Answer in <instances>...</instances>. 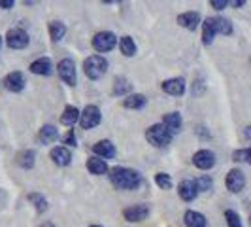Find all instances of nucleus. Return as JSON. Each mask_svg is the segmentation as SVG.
I'll list each match as a JSON object with an SVG mask.
<instances>
[{
	"mask_svg": "<svg viewBox=\"0 0 251 227\" xmlns=\"http://www.w3.org/2000/svg\"><path fill=\"white\" fill-rule=\"evenodd\" d=\"M108 176L115 188L123 189V191H132L142 184V174L134 169H128V167H113V169H110Z\"/></svg>",
	"mask_w": 251,
	"mask_h": 227,
	"instance_id": "1",
	"label": "nucleus"
},
{
	"mask_svg": "<svg viewBox=\"0 0 251 227\" xmlns=\"http://www.w3.org/2000/svg\"><path fill=\"white\" fill-rule=\"evenodd\" d=\"M146 139L151 146L155 148H166L172 142V133L163 125V123H155V125L148 127L146 131Z\"/></svg>",
	"mask_w": 251,
	"mask_h": 227,
	"instance_id": "2",
	"label": "nucleus"
},
{
	"mask_svg": "<svg viewBox=\"0 0 251 227\" xmlns=\"http://www.w3.org/2000/svg\"><path fill=\"white\" fill-rule=\"evenodd\" d=\"M83 70L89 80H100L108 72V61L100 55H91L83 61Z\"/></svg>",
	"mask_w": 251,
	"mask_h": 227,
	"instance_id": "3",
	"label": "nucleus"
},
{
	"mask_svg": "<svg viewBox=\"0 0 251 227\" xmlns=\"http://www.w3.org/2000/svg\"><path fill=\"white\" fill-rule=\"evenodd\" d=\"M117 44V36L113 34L112 30H100L93 36V48L99 53H108L112 51Z\"/></svg>",
	"mask_w": 251,
	"mask_h": 227,
	"instance_id": "4",
	"label": "nucleus"
},
{
	"mask_svg": "<svg viewBox=\"0 0 251 227\" xmlns=\"http://www.w3.org/2000/svg\"><path fill=\"white\" fill-rule=\"evenodd\" d=\"M100 119H102L100 108L95 106V104H87L83 108L81 115H79V125H81V129H95V127L100 123Z\"/></svg>",
	"mask_w": 251,
	"mask_h": 227,
	"instance_id": "5",
	"label": "nucleus"
},
{
	"mask_svg": "<svg viewBox=\"0 0 251 227\" xmlns=\"http://www.w3.org/2000/svg\"><path fill=\"white\" fill-rule=\"evenodd\" d=\"M28 42H30V38L23 28H10L6 34V44L12 50H23L28 46Z\"/></svg>",
	"mask_w": 251,
	"mask_h": 227,
	"instance_id": "6",
	"label": "nucleus"
},
{
	"mask_svg": "<svg viewBox=\"0 0 251 227\" xmlns=\"http://www.w3.org/2000/svg\"><path fill=\"white\" fill-rule=\"evenodd\" d=\"M150 216V204H132V206H126L123 210V218L130 224H138V222H144L146 218Z\"/></svg>",
	"mask_w": 251,
	"mask_h": 227,
	"instance_id": "7",
	"label": "nucleus"
},
{
	"mask_svg": "<svg viewBox=\"0 0 251 227\" xmlns=\"http://www.w3.org/2000/svg\"><path fill=\"white\" fill-rule=\"evenodd\" d=\"M59 78L63 80L66 85H75V82H77V76H75V63L72 59H63V61H59Z\"/></svg>",
	"mask_w": 251,
	"mask_h": 227,
	"instance_id": "8",
	"label": "nucleus"
},
{
	"mask_svg": "<svg viewBox=\"0 0 251 227\" xmlns=\"http://www.w3.org/2000/svg\"><path fill=\"white\" fill-rule=\"evenodd\" d=\"M225 184L230 193H240L242 189L246 188V174L240 169H230L228 174H226Z\"/></svg>",
	"mask_w": 251,
	"mask_h": 227,
	"instance_id": "9",
	"label": "nucleus"
},
{
	"mask_svg": "<svg viewBox=\"0 0 251 227\" xmlns=\"http://www.w3.org/2000/svg\"><path fill=\"white\" fill-rule=\"evenodd\" d=\"M215 153L212 150H199L193 155V165L201 170H210L215 165Z\"/></svg>",
	"mask_w": 251,
	"mask_h": 227,
	"instance_id": "10",
	"label": "nucleus"
},
{
	"mask_svg": "<svg viewBox=\"0 0 251 227\" xmlns=\"http://www.w3.org/2000/svg\"><path fill=\"white\" fill-rule=\"evenodd\" d=\"M4 87L8 89L10 93H21L23 89H25V76L21 74V72H10V74L4 78Z\"/></svg>",
	"mask_w": 251,
	"mask_h": 227,
	"instance_id": "11",
	"label": "nucleus"
},
{
	"mask_svg": "<svg viewBox=\"0 0 251 227\" xmlns=\"http://www.w3.org/2000/svg\"><path fill=\"white\" fill-rule=\"evenodd\" d=\"M51 161L59 167H68L72 163V151L68 150L66 146H55L53 150L50 151Z\"/></svg>",
	"mask_w": 251,
	"mask_h": 227,
	"instance_id": "12",
	"label": "nucleus"
},
{
	"mask_svg": "<svg viewBox=\"0 0 251 227\" xmlns=\"http://www.w3.org/2000/svg\"><path fill=\"white\" fill-rule=\"evenodd\" d=\"M161 87L164 93H168L172 97H179L185 93V80L183 78H170V80H164Z\"/></svg>",
	"mask_w": 251,
	"mask_h": 227,
	"instance_id": "13",
	"label": "nucleus"
},
{
	"mask_svg": "<svg viewBox=\"0 0 251 227\" xmlns=\"http://www.w3.org/2000/svg\"><path fill=\"white\" fill-rule=\"evenodd\" d=\"M177 25L187 28V30H197L201 25V13L199 12H185L177 15Z\"/></svg>",
	"mask_w": 251,
	"mask_h": 227,
	"instance_id": "14",
	"label": "nucleus"
},
{
	"mask_svg": "<svg viewBox=\"0 0 251 227\" xmlns=\"http://www.w3.org/2000/svg\"><path fill=\"white\" fill-rule=\"evenodd\" d=\"M93 151H95L97 157H100L104 161L115 157V146H113L112 140H100V142H97V144L93 146Z\"/></svg>",
	"mask_w": 251,
	"mask_h": 227,
	"instance_id": "15",
	"label": "nucleus"
},
{
	"mask_svg": "<svg viewBox=\"0 0 251 227\" xmlns=\"http://www.w3.org/2000/svg\"><path fill=\"white\" fill-rule=\"evenodd\" d=\"M28 70L32 74H38V76H50L53 72V63H51L50 57H40V59L30 63Z\"/></svg>",
	"mask_w": 251,
	"mask_h": 227,
	"instance_id": "16",
	"label": "nucleus"
},
{
	"mask_svg": "<svg viewBox=\"0 0 251 227\" xmlns=\"http://www.w3.org/2000/svg\"><path fill=\"white\" fill-rule=\"evenodd\" d=\"M177 193H179V197H181L183 201L191 202L197 199L199 189H197L193 180H183V182H179V186H177Z\"/></svg>",
	"mask_w": 251,
	"mask_h": 227,
	"instance_id": "17",
	"label": "nucleus"
},
{
	"mask_svg": "<svg viewBox=\"0 0 251 227\" xmlns=\"http://www.w3.org/2000/svg\"><path fill=\"white\" fill-rule=\"evenodd\" d=\"M85 167H87V170L91 174H95V176H104V174H108L110 172V169H108V165L104 159L100 157H89L87 161H85Z\"/></svg>",
	"mask_w": 251,
	"mask_h": 227,
	"instance_id": "18",
	"label": "nucleus"
},
{
	"mask_svg": "<svg viewBox=\"0 0 251 227\" xmlns=\"http://www.w3.org/2000/svg\"><path fill=\"white\" fill-rule=\"evenodd\" d=\"M215 34H217L215 17H206L204 23H202V44H204V46H210V44L214 42Z\"/></svg>",
	"mask_w": 251,
	"mask_h": 227,
	"instance_id": "19",
	"label": "nucleus"
},
{
	"mask_svg": "<svg viewBox=\"0 0 251 227\" xmlns=\"http://www.w3.org/2000/svg\"><path fill=\"white\" fill-rule=\"evenodd\" d=\"M170 133H172V137L176 135V133H179L181 131V125H183V119H181V115L177 112H170V114H166L163 117V121H161Z\"/></svg>",
	"mask_w": 251,
	"mask_h": 227,
	"instance_id": "20",
	"label": "nucleus"
},
{
	"mask_svg": "<svg viewBox=\"0 0 251 227\" xmlns=\"http://www.w3.org/2000/svg\"><path fill=\"white\" fill-rule=\"evenodd\" d=\"M183 224L185 227H206L208 222H206V216L202 212H197V210H187L183 214Z\"/></svg>",
	"mask_w": 251,
	"mask_h": 227,
	"instance_id": "21",
	"label": "nucleus"
},
{
	"mask_svg": "<svg viewBox=\"0 0 251 227\" xmlns=\"http://www.w3.org/2000/svg\"><path fill=\"white\" fill-rule=\"evenodd\" d=\"M130 91H132V84L123 78V76H119V78H115V82H113V87H112V93L115 97H123V95H130Z\"/></svg>",
	"mask_w": 251,
	"mask_h": 227,
	"instance_id": "22",
	"label": "nucleus"
},
{
	"mask_svg": "<svg viewBox=\"0 0 251 227\" xmlns=\"http://www.w3.org/2000/svg\"><path fill=\"white\" fill-rule=\"evenodd\" d=\"M146 102H148V99L142 93H130L128 97L123 99V106L128 108V110H140V108L146 106Z\"/></svg>",
	"mask_w": 251,
	"mask_h": 227,
	"instance_id": "23",
	"label": "nucleus"
},
{
	"mask_svg": "<svg viewBox=\"0 0 251 227\" xmlns=\"http://www.w3.org/2000/svg\"><path fill=\"white\" fill-rule=\"evenodd\" d=\"M79 115L81 112L75 108V106H66L61 115V123L66 127H74L75 123H79Z\"/></svg>",
	"mask_w": 251,
	"mask_h": 227,
	"instance_id": "24",
	"label": "nucleus"
},
{
	"mask_svg": "<svg viewBox=\"0 0 251 227\" xmlns=\"http://www.w3.org/2000/svg\"><path fill=\"white\" fill-rule=\"evenodd\" d=\"M40 140L44 142V144H51V142H55V140L59 139V129L55 125H44L42 129H40Z\"/></svg>",
	"mask_w": 251,
	"mask_h": 227,
	"instance_id": "25",
	"label": "nucleus"
},
{
	"mask_svg": "<svg viewBox=\"0 0 251 227\" xmlns=\"http://www.w3.org/2000/svg\"><path fill=\"white\" fill-rule=\"evenodd\" d=\"M36 163V151L34 150H23L17 155V165L21 169H32Z\"/></svg>",
	"mask_w": 251,
	"mask_h": 227,
	"instance_id": "26",
	"label": "nucleus"
},
{
	"mask_svg": "<svg viewBox=\"0 0 251 227\" xmlns=\"http://www.w3.org/2000/svg\"><path fill=\"white\" fill-rule=\"evenodd\" d=\"M119 50H121V53H123L125 57H134L138 48H136L134 40L130 36H121L119 38Z\"/></svg>",
	"mask_w": 251,
	"mask_h": 227,
	"instance_id": "27",
	"label": "nucleus"
},
{
	"mask_svg": "<svg viewBox=\"0 0 251 227\" xmlns=\"http://www.w3.org/2000/svg\"><path fill=\"white\" fill-rule=\"evenodd\" d=\"M26 199H28V202L34 204V208H36L38 214H42V212L48 210V199H46L42 193H28Z\"/></svg>",
	"mask_w": 251,
	"mask_h": 227,
	"instance_id": "28",
	"label": "nucleus"
},
{
	"mask_svg": "<svg viewBox=\"0 0 251 227\" xmlns=\"http://www.w3.org/2000/svg\"><path fill=\"white\" fill-rule=\"evenodd\" d=\"M66 34V27L61 21H51L50 23V36L53 42H61Z\"/></svg>",
	"mask_w": 251,
	"mask_h": 227,
	"instance_id": "29",
	"label": "nucleus"
},
{
	"mask_svg": "<svg viewBox=\"0 0 251 227\" xmlns=\"http://www.w3.org/2000/svg\"><path fill=\"white\" fill-rule=\"evenodd\" d=\"M215 28H217V34H232V23L226 19V17H215Z\"/></svg>",
	"mask_w": 251,
	"mask_h": 227,
	"instance_id": "30",
	"label": "nucleus"
},
{
	"mask_svg": "<svg viewBox=\"0 0 251 227\" xmlns=\"http://www.w3.org/2000/svg\"><path fill=\"white\" fill-rule=\"evenodd\" d=\"M193 182H195V186L199 189V193H201V191L206 193V191H210V189L214 188V180L210 176H206V174H204V176H199L197 180H193Z\"/></svg>",
	"mask_w": 251,
	"mask_h": 227,
	"instance_id": "31",
	"label": "nucleus"
},
{
	"mask_svg": "<svg viewBox=\"0 0 251 227\" xmlns=\"http://www.w3.org/2000/svg\"><path fill=\"white\" fill-rule=\"evenodd\" d=\"M155 184L161 189H170L172 188V178H170V174H166V172H157L155 174Z\"/></svg>",
	"mask_w": 251,
	"mask_h": 227,
	"instance_id": "32",
	"label": "nucleus"
},
{
	"mask_svg": "<svg viewBox=\"0 0 251 227\" xmlns=\"http://www.w3.org/2000/svg\"><path fill=\"white\" fill-rule=\"evenodd\" d=\"M225 220L228 227H244L242 226V220H240L238 212L234 210H225Z\"/></svg>",
	"mask_w": 251,
	"mask_h": 227,
	"instance_id": "33",
	"label": "nucleus"
},
{
	"mask_svg": "<svg viewBox=\"0 0 251 227\" xmlns=\"http://www.w3.org/2000/svg\"><path fill=\"white\" fill-rule=\"evenodd\" d=\"M204 89H206V85H204V78H202V74H199V78L193 82V95L199 97V95L204 93Z\"/></svg>",
	"mask_w": 251,
	"mask_h": 227,
	"instance_id": "34",
	"label": "nucleus"
},
{
	"mask_svg": "<svg viewBox=\"0 0 251 227\" xmlns=\"http://www.w3.org/2000/svg\"><path fill=\"white\" fill-rule=\"evenodd\" d=\"M63 142L66 144V148H68V146H70V148H72V146H74V148L77 146V139H75V135H74V129H70V131L64 135Z\"/></svg>",
	"mask_w": 251,
	"mask_h": 227,
	"instance_id": "35",
	"label": "nucleus"
},
{
	"mask_svg": "<svg viewBox=\"0 0 251 227\" xmlns=\"http://www.w3.org/2000/svg\"><path fill=\"white\" fill-rule=\"evenodd\" d=\"M248 153L250 150L248 148H242V150H236L232 153V161H236V163H242V161H248Z\"/></svg>",
	"mask_w": 251,
	"mask_h": 227,
	"instance_id": "36",
	"label": "nucleus"
},
{
	"mask_svg": "<svg viewBox=\"0 0 251 227\" xmlns=\"http://www.w3.org/2000/svg\"><path fill=\"white\" fill-rule=\"evenodd\" d=\"M228 4H230L228 0H212V2H210V6L215 8V10H225Z\"/></svg>",
	"mask_w": 251,
	"mask_h": 227,
	"instance_id": "37",
	"label": "nucleus"
},
{
	"mask_svg": "<svg viewBox=\"0 0 251 227\" xmlns=\"http://www.w3.org/2000/svg\"><path fill=\"white\" fill-rule=\"evenodd\" d=\"M195 131H197V135H199V137H202V139H210V133L206 131V127H204V125H199Z\"/></svg>",
	"mask_w": 251,
	"mask_h": 227,
	"instance_id": "38",
	"label": "nucleus"
},
{
	"mask_svg": "<svg viewBox=\"0 0 251 227\" xmlns=\"http://www.w3.org/2000/svg\"><path fill=\"white\" fill-rule=\"evenodd\" d=\"M13 6H15L13 0H0V8H2V10H10Z\"/></svg>",
	"mask_w": 251,
	"mask_h": 227,
	"instance_id": "39",
	"label": "nucleus"
},
{
	"mask_svg": "<svg viewBox=\"0 0 251 227\" xmlns=\"http://www.w3.org/2000/svg\"><path fill=\"white\" fill-rule=\"evenodd\" d=\"M230 6H234V8H242V6H246V0H232V2H230Z\"/></svg>",
	"mask_w": 251,
	"mask_h": 227,
	"instance_id": "40",
	"label": "nucleus"
},
{
	"mask_svg": "<svg viewBox=\"0 0 251 227\" xmlns=\"http://www.w3.org/2000/svg\"><path fill=\"white\" fill-rule=\"evenodd\" d=\"M244 137H246L248 140H251V125L244 129Z\"/></svg>",
	"mask_w": 251,
	"mask_h": 227,
	"instance_id": "41",
	"label": "nucleus"
},
{
	"mask_svg": "<svg viewBox=\"0 0 251 227\" xmlns=\"http://www.w3.org/2000/svg\"><path fill=\"white\" fill-rule=\"evenodd\" d=\"M40 227H55V226H53L51 222H44V224H42V226H40Z\"/></svg>",
	"mask_w": 251,
	"mask_h": 227,
	"instance_id": "42",
	"label": "nucleus"
},
{
	"mask_svg": "<svg viewBox=\"0 0 251 227\" xmlns=\"http://www.w3.org/2000/svg\"><path fill=\"white\" fill-rule=\"evenodd\" d=\"M248 150H250V153H248V161H246V163L251 165V148H248Z\"/></svg>",
	"mask_w": 251,
	"mask_h": 227,
	"instance_id": "43",
	"label": "nucleus"
},
{
	"mask_svg": "<svg viewBox=\"0 0 251 227\" xmlns=\"http://www.w3.org/2000/svg\"><path fill=\"white\" fill-rule=\"evenodd\" d=\"M0 48H2V36H0Z\"/></svg>",
	"mask_w": 251,
	"mask_h": 227,
	"instance_id": "44",
	"label": "nucleus"
},
{
	"mask_svg": "<svg viewBox=\"0 0 251 227\" xmlns=\"http://www.w3.org/2000/svg\"><path fill=\"white\" fill-rule=\"evenodd\" d=\"M89 227H102V226H89Z\"/></svg>",
	"mask_w": 251,
	"mask_h": 227,
	"instance_id": "45",
	"label": "nucleus"
},
{
	"mask_svg": "<svg viewBox=\"0 0 251 227\" xmlns=\"http://www.w3.org/2000/svg\"><path fill=\"white\" fill-rule=\"evenodd\" d=\"M250 224H251V216H250Z\"/></svg>",
	"mask_w": 251,
	"mask_h": 227,
	"instance_id": "46",
	"label": "nucleus"
}]
</instances>
